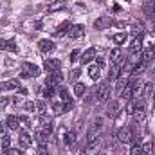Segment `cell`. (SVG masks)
<instances>
[{
	"mask_svg": "<svg viewBox=\"0 0 155 155\" xmlns=\"http://www.w3.org/2000/svg\"><path fill=\"white\" fill-rule=\"evenodd\" d=\"M60 92V97H61V105H63V112H71L72 108H74V101H72V97H71V94H69V90L63 87V88H60L58 90Z\"/></svg>",
	"mask_w": 155,
	"mask_h": 155,
	"instance_id": "6da1fadb",
	"label": "cell"
},
{
	"mask_svg": "<svg viewBox=\"0 0 155 155\" xmlns=\"http://www.w3.org/2000/svg\"><path fill=\"white\" fill-rule=\"evenodd\" d=\"M124 61H126V58L121 56L116 63L112 65V69H110V72H108V79H110V81L119 79V74H121V71H123V67H124Z\"/></svg>",
	"mask_w": 155,
	"mask_h": 155,
	"instance_id": "7a4b0ae2",
	"label": "cell"
},
{
	"mask_svg": "<svg viewBox=\"0 0 155 155\" xmlns=\"http://www.w3.org/2000/svg\"><path fill=\"white\" fill-rule=\"evenodd\" d=\"M110 94H112V88H110L108 83H99V85H97V88H96V97H97V101H107V99L110 97Z\"/></svg>",
	"mask_w": 155,
	"mask_h": 155,
	"instance_id": "3957f363",
	"label": "cell"
},
{
	"mask_svg": "<svg viewBox=\"0 0 155 155\" xmlns=\"http://www.w3.org/2000/svg\"><path fill=\"white\" fill-rule=\"evenodd\" d=\"M22 69H24V72H22V79L35 78V76H38L40 74V67L33 65V63H29V61H24V63H22Z\"/></svg>",
	"mask_w": 155,
	"mask_h": 155,
	"instance_id": "277c9868",
	"label": "cell"
},
{
	"mask_svg": "<svg viewBox=\"0 0 155 155\" xmlns=\"http://www.w3.org/2000/svg\"><path fill=\"white\" fill-rule=\"evenodd\" d=\"M141 88H143V85H141L139 81H137V83H128V85H126V88L123 90L121 97H124V99H130V97H132V96H135V94H137Z\"/></svg>",
	"mask_w": 155,
	"mask_h": 155,
	"instance_id": "5b68a950",
	"label": "cell"
},
{
	"mask_svg": "<svg viewBox=\"0 0 155 155\" xmlns=\"http://www.w3.org/2000/svg\"><path fill=\"white\" fill-rule=\"evenodd\" d=\"M134 137H135V135H134V128H130V126H124V128H121V130L117 132L119 143H132Z\"/></svg>",
	"mask_w": 155,
	"mask_h": 155,
	"instance_id": "8992f818",
	"label": "cell"
},
{
	"mask_svg": "<svg viewBox=\"0 0 155 155\" xmlns=\"http://www.w3.org/2000/svg\"><path fill=\"white\" fill-rule=\"evenodd\" d=\"M18 144H20V148H29L33 144V137H31V134L27 130H20V134H18Z\"/></svg>",
	"mask_w": 155,
	"mask_h": 155,
	"instance_id": "52a82bcc",
	"label": "cell"
},
{
	"mask_svg": "<svg viewBox=\"0 0 155 155\" xmlns=\"http://www.w3.org/2000/svg\"><path fill=\"white\" fill-rule=\"evenodd\" d=\"M51 134H52V128H38L35 137H36V141H38L40 144H47V143H49Z\"/></svg>",
	"mask_w": 155,
	"mask_h": 155,
	"instance_id": "ba28073f",
	"label": "cell"
},
{
	"mask_svg": "<svg viewBox=\"0 0 155 155\" xmlns=\"http://www.w3.org/2000/svg\"><path fill=\"white\" fill-rule=\"evenodd\" d=\"M112 25H116V22L112 18H107V16H101V18H97L94 22V29H97V31H103V29L112 27Z\"/></svg>",
	"mask_w": 155,
	"mask_h": 155,
	"instance_id": "9c48e42d",
	"label": "cell"
},
{
	"mask_svg": "<svg viewBox=\"0 0 155 155\" xmlns=\"http://www.w3.org/2000/svg\"><path fill=\"white\" fill-rule=\"evenodd\" d=\"M43 67H45V71L51 74V72H60V69H61V61L60 60H56V58H52V60H47L45 63H43Z\"/></svg>",
	"mask_w": 155,
	"mask_h": 155,
	"instance_id": "30bf717a",
	"label": "cell"
},
{
	"mask_svg": "<svg viewBox=\"0 0 155 155\" xmlns=\"http://www.w3.org/2000/svg\"><path fill=\"white\" fill-rule=\"evenodd\" d=\"M119 110H121L119 103H117V101H110V103L107 105V117H108V119H116V117L119 116Z\"/></svg>",
	"mask_w": 155,
	"mask_h": 155,
	"instance_id": "8fae6325",
	"label": "cell"
},
{
	"mask_svg": "<svg viewBox=\"0 0 155 155\" xmlns=\"http://www.w3.org/2000/svg\"><path fill=\"white\" fill-rule=\"evenodd\" d=\"M38 49L41 51V52H52L54 49H56V45H54V41L52 40H40L38 41Z\"/></svg>",
	"mask_w": 155,
	"mask_h": 155,
	"instance_id": "7c38bea8",
	"label": "cell"
},
{
	"mask_svg": "<svg viewBox=\"0 0 155 155\" xmlns=\"http://www.w3.org/2000/svg\"><path fill=\"white\" fill-rule=\"evenodd\" d=\"M61 79H63V78H61L60 72H51L49 78L45 79V85H49V87H58V85L61 83Z\"/></svg>",
	"mask_w": 155,
	"mask_h": 155,
	"instance_id": "4fadbf2b",
	"label": "cell"
},
{
	"mask_svg": "<svg viewBox=\"0 0 155 155\" xmlns=\"http://www.w3.org/2000/svg\"><path fill=\"white\" fill-rule=\"evenodd\" d=\"M94 58H96V49L90 47V49H87V51L81 54V63H83V65H88V63H92Z\"/></svg>",
	"mask_w": 155,
	"mask_h": 155,
	"instance_id": "5bb4252c",
	"label": "cell"
},
{
	"mask_svg": "<svg viewBox=\"0 0 155 155\" xmlns=\"http://www.w3.org/2000/svg\"><path fill=\"white\" fill-rule=\"evenodd\" d=\"M0 87H2V90H16V88H20V79L18 78L9 79L5 83H0Z\"/></svg>",
	"mask_w": 155,
	"mask_h": 155,
	"instance_id": "9a60e30c",
	"label": "cell"
},
{
	"mask_svg": "<svg viewBox=\"0 0 155 155\" xmlns=\"http://www.w3.org/2000/svg\"><path fill=\"white\" fill-rule=\"evenodd\" d=\"M5 124L9 130H18L20 128V117L16 116H7L5 117Z\"/></svg>",
	"mask_w": 155,
	"mask_h": 155,
	"instance_id": "2e32d148",
	"label": "cell"
},
{
	"mask_svg": "<svg viewBox=\"0 0 155 155\" xmlns=\"http://www.w3.org/2000/svg\"><path fill=\"white\" fill-rule=\"evenodd\" d=\"M143 11H144V15H146L150 20H153L155 18V2H146V4L143 5Z\"/></svg>",
	"mask_w": 155,
	"mask_h": 155,
	"instance_id": "e0dca14e",
	"label": "cell"
},
{
	"mask_svg": "<svg viewBox=\"0 0 155 155\" xmlns=\"http://www.w3.org/2000/svg\"><path fill=\"white\" fill-rule=\"evenodd\" d=\"M85 35V27L83 25H72L71 31H69V36L71 38H81Z\"/></svg>",
	"mask_w": 155,
	"mask_h": 155,
	"instance_id": "ac0fdd59",
	"label": "cell"
},
{
	"mask_svg": "<svg viewBox=\"0 0 155 155\" xmlns=\"http://www.w3.org/2000/svg\"><path fill=\"white\" fill-rule=\"evenodd\" d=\"M36 124H38V128H52V119L47 116H41L36 119Z\"/></svg>",
	"mask_w": 155,
	"mask_h": 155,
	"instance_id": "d6986e66",
	"label": "cell"
},
{
	"mask_svg": "<svg viewBox=\"0 0 155 155\" xmlns=\"http://www.w3.org/2000/svg\"><path fill=\"white\" fill-rule=\"evenodd\" d=\"M76 139H78V134H76V132H67V134H65V144H67L69 148H74Z\"/></svg>",
	"mask_w": 155,
	"mask_h": 155,
	"instance_id": "ffe728a7",
	"label": "cell"
},
{
	"mask_svg": "<svg viewBox=\"0 0 155 155\" xmlns=\"http://www.w3.org/2000/svg\"><path fill=\"white\" fill-rule=\"evenodd\" d=\"M143 51V43H141V38H135L132 43H130V52L132 54H139Z\"/></svg>",
	"mask_w": 155,
	"mask_h": 155,
	"instance_id": "44dd1931",
	"label": "cell"
},
{
	"mask_svg": "<svg viewBox=\"0 0 155 155\" xmlns=\"http://www.w3.org/2000/svg\"><path fill=\"white\" fill-rule=\"evenodd\" d=\"M144 71H146V63H144V61H139L137 65L132 67V76H139V74H143Z\"/></svg>",
	"mask_w": 155,
	"mask_h": 155,
	"instance_id": "7402d4cb",
	"label": "cell"
},
{
	"mask_svg": "<svg viewBox=\"0 0 155 155\" xmlns=\"http://www.w3.org/2000/svg\"><path fill=\"white\" fill-rule=\"evenodd\" d=\"M153 58H155V47H150V49H146V51L143 52V60H141V61L148 63V61H152Z\"/></svg>",
	"mask_w": 155,
	"mask_h": 155,
	"instance_id": "603a6c76",
	"label": "cell"
},
{
	"mask_svg": "<svg viewBox=\"0 0 155 155\" xmlns=\"http://www.w3.org/2000/svg\"><path fill=\"white\" fill-rule=\"evenodd\" d=\"M130 81H128V78H121V79H117V83H116V90H117V94H123V90L126 88V85H128Z\"/></svg>",
	"mask_w": 155,
	"mask_h": 155,
	"instance_id": "cb8c5ba5",
	"label": "cell"
},
{
	"mask_svg": "<svg viewBox=\"0 0 155 155\" xmlns=\"http://www.w3.org/2000/svg\"><path fill=\"white\" fill-rule=\"evenodd\" d=\"M69 31H71V24H69V22H65V24H61V25L56 29V36H63V35H69Z\"/></svg>",
	"mask_w": 155,
	"mask_h": 155,
	"instance_id": "d4e9b609",
	"label": "cell"
},
{
	"mask_svg": "<svg viewBox=\"0 0 155 155\" xmlns=\"http://www.w3.org/2000/svg\"><path fill=\"white\" fill-rule=\"evenodd\" d=\"M85 90H87V87H85L83 83H79V81L74 83V94H76L78 97H83V96H85Z\"/></svg>",
	"mask_w": 155,
	"mask_h": 155,
	"instance_id": "484cf974",
	"label": "cell"
},
{
	"mask_svg": "<svg viewBox=\"0 0 155 155\" xmlns=\"http://www.w3.org/2000/svg\"><path fill=\"white\" fill-rule=\"evenodd\" d=\"M99 71H101V67H97V65H90L87 72H88V76L92 78V79H97V78H99Z\"/></svg>",
	"mask_w": 155,
	"mask_h": 155,
	"instance_id": "4316f807",
	"label": "cell"
},
{
	"mask_svg": "<svg viewBox=\"0 0 155 155\" xmlns=\"http://www.w3.org/2000/svg\"><path fill=\"white\" fill-rule=\"evenodd\" d=\"M126 38H128V35H126V33H117V35L112 36L114 43H117V45H123V43L126 41Z\"/></svg>",
	"mask_w": 155,
	"mask_h": 155,
	"instance_id": "83f0119b",
	"label": "cell"
},
{
	"mask_svg": "<svg viewBox=\"0 0 155 155\" xmlns=\"http://www.w3.org/2000/svg\"><path fill=\"white\" fill-rule=\"evenodd\" d=\"M143 31H144V27H143L141 24H134V27H132V35H134V36H137V38H141V35H143Z\"/></svg>",
	"mask_w": 155,
	"mask_h": 155,
	"instance_id": "f1b7e54d",
	"label": "cell"
},
{
	"mask_svg": "<svg viewBox=\"0 0 155 155\" xmlns=\"http://www.w3.org/2000/svg\"><path fill=\"white\" fill-rule=\"evenodd\" d=\"M134 121L135 123H141L143 119H144V116H146V110H134Z\"/></svg>",
	"mask_w": 155,
	"mask_h": 155,
	"instance_id": "f546056e",
	"label": "cell"
},
{
	"mask_svg": "<svg viewBox=\"0 0 155 155\" xmlns=\"http://www.w3.org/2000/svg\"><path fill=\"white\" fill-rule=\"evenodd\" d=\"M54 92H56V88H54V87H49V85H47V87L43 88V97H45V99H47V97H49V99H52Z\"/></svg>",
	"mask_w": 155,
	"mask_h": 155,
	"instance_id": "4dcf8cb0",
	"label": "cell"
},
{
	"mask_svg": "<svg viewBox=\"0 0 155 155\" xmlns=\"http://www.w3.org/2000/svg\"><path fill=\"white\" fill-rule=\"evenodd\" d=\"M79 76H81V71H79V69H72V71L69 72V78H67V79H69V81H74V83H76V79H78Z\"/></svg>",
	"mask_w": 155,
	"mask_h": 155,
	"instance_id": "1f68e13d",
	"label": "cell"
},
{
	"mask_svg": "<svg viewBox=\"0 0 155 155\" xmlns=\"http://www.w3.org/2000/svg\"><path fill=\"white\" fill-rule=\"evenodd\" d=\"M130 155H143V146L139 143H135L132 148H130Z\"/></svg>",
	"mask_w": 155,
	"mask_h": 155,
	"instance_id": "d6a6232c",
	"label": "cell"
},
{
	"mask_svg": "<svg viewBox=\"0 0 155 155\" xmlns=\"http://www.w3.org/2000/svg\"><path fill=\"white\" fill-rule=\"evenodd\" d=\"M119 58H121V49H114L110 52V63H116Z\"/></svg>",
	"mask_w": 155,
	"mask_h": 155,
	"instance_id": "836d02e7",
	"label": "cell"
},
{
	"mask_svg": "<svg viewBox=\"0 0 155 155\" xmlns=\"http://www.w3.org/2000/svg\"><path fill=\"white\" fill-rule=\"evenodd\" d=\"M36 112L41 114V116L47 112V105H45V101H36Z\"/></svg>",
	"mask_w": 155,
	"mask_h": 155,
	"instance_id": "e575fe53",
	"label": "cell"
},
{
	"mask_svg": "<svg viewBox=\"0 0 155 155\" xmlns=\"http://www.w3.org/2000/svg\"><path fill=\"white\" fill-rule=\"evenodd\" d=\"M24 110H25V112H36V103H35V101H27V103L24 105Z\"/></svg>",
	"mask_w": 155,
	"mask_h": 155,
	"instance_id": "d590c367",
	"label": "cell"
},
{
	"mask_svg": "<svg viewBox=\"0 0 155 155\" xmlns=\"http://www.w3.org/2000/svg\"><path fill=\"white\" fill-rule=\"evenodd\" d=\"M35 155H49V150H47V146H45V144H40L38 148L35 150Z\"/></svg>",
	"mask_w": 155,
	"mask_h": 155,
	"instance_id": "8d00e7d4",
	"label": "cell"
},
{
	"mask_svg": "<svg viewBox=\"0 0 155 155\" xmlns=\"http://www.w3.org/2000/svg\"><path fill=\"white\" fill-rule=\"evenodd\" d=\"M63 7H65V4H63V2L60 0V2H56V4H52V5L49 7V11L52 13V11H58V9H63Z\"/></svg>",
	"mask_w": 155,
	"mask_h": 155,
	"instance_id": "74e56055",
	"label": "cell"
},
{
	"mask_svg": "<svg viewBox=\"0 0 155 155\" xmlns=\"http://www.w3.org/2000/svg\"><path fill=\"white\" fill-rule=\"evenodd\" d=\"M52 110H54L56 116H60V114H63V105H61V103H54V105H52Z\"/></svg>",
	"mask_w": 155,
	"mask_h": 155,
	"instance_id": "f35d334b",
	"label": "cell"
},
{
	"mask_svg": "<svg viewBox=\"0 0 155 155\" xmlns=\"http://www.w3.org/2000/svg\"><path fill=\"white\" fill-rule=\"evenodd\" d=\"M5 51H13V52L16 51V45H15L13 40H7V41H5Z\"/></svg>",
	"mask_w": 155,
	"mask_h": 155,
	"instance_id": "ab89813d",
	"label": "cell"
},
{
	"mask_svg": "<svg viewBox=\"0 0 155 155\" xmlns=\"http://www.w3.org/2000/svg\"><path fill=\"white\" fill-rule=\"evenodd\" d=\"M9 144H11V139H9L7 135H5V137H2V148H4L5 152L9 150Z\"/></svg>",
	"mask_w": 155,
	"mask_h": 155,
	"instance_id": "60d3db41",
	"label": "cell"
},
{
	"mask_svg": "<svg viewBox=\"0 0 155 155\" xmlns=\"http://www.w3.org/2000/svg\"><path fill=\"white\" fill-rule=\"evenodd\" d=\"M20 123H22L25 128H29V126H31V119H29L27 116H20Z\"/></svg>",
	"mask_w": 155,
	"mask_h": 155,
	"instance_id": "b9f144b4",
	"label": "cell"
},
{
	"mask_svg": "<svg viewBox=\"0 0 155 155\" xmlns=\"http://www.w3.org/2000/svg\"><path fill=\"white\" fill-rule=\"evenodd\" d=\"M7 155H24V152L20 148H9L7 150Z\"/></svg>",
	"mask_w": 155,
	"mask_h": 155,
	"instance_id": "7bdbcfd3",
	"label": "cell"
},
{
	"mask_svg": "<svg viewBox=\"0 0 155 155\" xmlns=\"http://www.w3.org/2000/svg\"><path fill=\"white\" fill-rule=\"evenodd\" d=\"M143 153H152V143L143 144Z\"/></svg>",
	"mask_w": 155,
	"mask_h": 155,
	"instance_id": "ee69618b",
	"label": "cell"
},
{
	"mask_svg": "<svg viewBox=\"0 0 155 155\" xmlns=\"http://www.w3.org/2000/svg\"><path fill=\"white\" fill-rule=\"evenodd\" d=\"M78 58H79V51H72V54H71V61H72V63H76L78 61Z\"/></svg>",
	"mask_w": 155,
	"mask_h": 155,
	"instance_id": "f6af8a7d",
	"label": "cell"
},
{
	"mask_svg": "<svg viewBox=\"0 0 155 155\" xmlns=\"http://www.w3.org/2000/svg\"><path fill=\"white\" fill-rule=\"evenodd\" d=\"M126 112H128L130 116L134 114V103H128V105H126Z\"/></svg>",
	"mask_w": 155,
	"mask_h": 155,
	"instance_id": "bcb514c9",
	"label": "cell"
},
{
	"mask_svg": "<svg viewBox=\"0 0 155 155\" xmlns=\"http://www.w3.org/2000/svg\"><path fill=\"white\" fill-rule=\"evenodd\" d=\"M152 90H153V87H152V83H150V85H146V87H144V94H150V92H152Z\"/></svg>",
	"mask_w": 155,
	"mask_h": 155,
	"instance_id": "7dc6e473",
	"label": "cell"
},
{
	"mask_svg": "<svg viewBox=\"0 0 155 155\" xmlns=\"http://www.w3.org/2000/svg\"><path fill=\"white\" fill-rule=\"evenodd\" d=\"M96 65H97V67H103V65H105L103 58H97V60H96Z\"/></svg>",
	"mask_w": 155,
	"mask_h": 155,
	"instance_id": "c3c4849f",
	"label": "cell"
},
{
	"mask_svg": "<svg viewBox=\"0 0 155 155\" xmlns=\"http://www.w3.org/2000/svg\"><path fill=\"white\" fill-rule=\"evenodd\" d=\"M5 135V128H4V124H0V137H4Z\"/></svg>",
	"mask_w": 155,
	"mask_h": 155,
	"instance_id": "681fc988",
	"label": "cell"
},
{
	"mask_svg": "<svg viewBox=\"0 0 155 155\" xmlns=\"http://www.w3.org/2000/svg\"><path fill=\"white\" fill-rule=\"evenodd\" d=\"M5 41H7V40H0V51L5 49Z\"/></svg>",
	"mask_w": 155,
	"mask_h": 155,
	"instance_id": "f907efd6",
	"label": "cell"
},
{
	"mask_svg": "<svg viewBox=\"0 0 155 155\" xmlns=\"http://www.w3.org/2000/svg\"><path fill=\"white\" fill-rule=\"evenodd\" d=\"M18 90H20V94H22V96H25V94H29V92H27V88H18Z\"/></svg>",
	"mask_w": 155,
	"mask_h": 155,
	"instance_id": "816d5d0a",
	"label": "cell"
},
{
	"mask_svg": "<svg viewBox=\"0 0 155 155\" xmlns=\"http://www.w3.org/2000/svg\"><path fill=\"white\" fill-rule=\"evenodd\" d=\"M150 78H155V65H153V69L150 71Z\"/></svg>",
	"mask_w": 155,
	"mask_h": 155,
	"instance_id": "f5cc1de1",
	"label": "cell"
},
{
	"mask_svg": "<svg viewBox=\"0 0 155 155\" xmlns=\"http://www.w3.org/2000/svg\"><path fill=\"white\" fill-rule=\"evenodd\" d=\"M153 103H155V90H153Z\"/></svg>",
	"mask_w": 155,
	"mask_h": 155,
	"instance_id": "db71d44e",
	"label": "cell"
},
{
	"mask_svg": "<svg viewBox=\"0 0 155 155\" xmlns=\"http://www.w3.org/2000/svg\"><path fill=\"white\" fill-rule=\"evenodd\" d=\"M143 155H150V153H143Z\"/></svg>",
	"mask_w": 155,
	"mask_h": 155,
	"instance_id": "11a10c76",
	"label": "cell"
},
{
	"mask_svg": "<svg viewBox=\"0 0 155 155\" xmlns=\"http://www.w3.org/2000/svg\"><path fill=\"white\" fill-rule=\"evenodd\" d=\"M124 2H130V0H124Z\"/></svg>",
	"mask_w": 155,
	"mask_h": 155,
	"instance_id": "9f6ffc18",
	"label": "cell"
},
{
	"mask_svg": "<svg viewBox=\"0 0 155 155\" xmlns=\"http://www.w3.org/2000/svg\"><path fill=\"white\" fill-rule=\"evenodd\" d=\"M0 90H2V87H0Z\"/></svg>",
	"mask_w": 155,
	"mask_h": 155,
	"instance_id": "6f0895ef",
	"label": "cell"
}]
</instances>
